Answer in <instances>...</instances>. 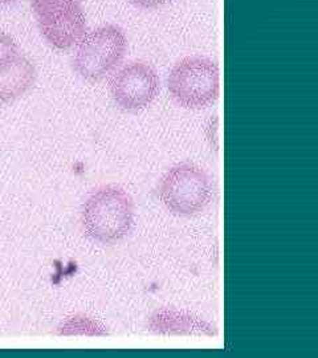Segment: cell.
Instances as JSON below:
<instances>
[{
	"label": "cell",
	"instance_id": "cell-1",
	"mask_svg": "<svg viewBox=\"0 0 318 358\" xmlns=\"http://www.w3.org/2000/svg\"><path fill=\"white\" fill-rule=\"evenodd\" d=\"M81 226L90 241L113 245L127 238L134 223L130 194L117 185H103L90 192L81 207Z\"/></svg>",
	"mask_w": 318,
	"mask_h": 358
},
{
	"label": "cell",
	"instance_id": "cell-2",
	"mask_svg": "<svg viewBox=\"0 0 318 358\" xmlns=\"http://www.w3.org/2000/svg\"><path fill=\"white\" fill-rule=\"evenodd\" d=\"M158 198L168 213L189 217L203 213L214 198V186L202 167L182 162L170 167L158 182Z\"/></svg>",
	"mask_w": 318,
	"mask_h": 358
},
{
	"label": "cell",
	"instance_id": "cell-3",
	"mask_svg": "<svg viewBox=\"0 0 318 358\" xmlns=\"http://www.w3.org/2000/svg\"><path fill=\"white\" fill-rule=\"evenodd\" d=\"M167 88L180 108L191 110L208 108L220 94L219 65L204 56H187L171 68Z\"/></svg>",
	"mask_w": 318,
	"mask_h": 358
},
{
	"label": "cell",
	"instance_id": "cell-4",
	"mask_svg": "<svg viewBox=\"0 0 318 358\" xmlns=\"http://www.w3.org/2000/svg\"><path fill=\"white\" fill-rule=\"evenodd\" d=\"M127 51L125 32L115 24L102 26L85 34L77 43L73 66L81 78L97 83L115 72Z\"/></svg>",
	"mask_w": 318,
	"mask_h": 358
},
{
	"label": "cell",
	"instance_id": "cell-5",
	"mask_svg": "<svg viewBox=\"0 0 318 358\" xmlns=\"http://www.w3.org/2000/svg\"><path fill=\"white\" fill-rule=\"evenodd\" d=\"M31 7L40 34L53 48L69 50L87 34L81 0H32Z\"/></svg>",
	"mask_w": 318,
	"mask_h": 358
},
{
	"label": "cell",
	"instance_id": "cell-6",
	"mask_svg": "<svg viewBox=\"0 0 318 358\" xmlns=\"http://www.w3.org/2000/svg\"><path fill=\"white\" fill-rule=\"evenodd\" d=\"M109 90L121 110L137 113L155 101L161 90V80L149 63L131 62L112 77Z\"/></svg>",
	"mask_w": 318,
	"mask_h": 358
},
{
	"label": "cell",
	"instance_id": "cell-7",
	"mask_svg": "<svg viewBox=\"0 0 318 358\" xmlns=\"http://www.w3.org/2000/svg\"><path fill=\"white\" fill-rule=\"evenodd\" d=\"M149 332L164 336H217V327L187 310L162 308L147 322Z\"/></svg>",
	"mask_w": 318,
	"mask_h": 358
},
{
	"label": "cell",
	"instance_id": "cell-8",
	"mask_svg": "<svg viewBox=\"0 0 318 358\" xmlns=\"http://www.w3.org/2000/svg\"><path fill=\"white\" fill-rule=\"evenodd\" d=\"M36 80V69L22 53L13 62L0 66V105L11 103L23 97Z\"/></svg>",
	"mask_w": 318,
	"mask_h": 358
},
{
	"label": "cell",
	"instance_id": "cell-9",
	"mask_svg": "<svg viewBox=\"0 0 318 358\" xmlns=\"http://www.w3.org/2000/svg\"><path fill=\"white\" fill-rule=\"evenodd\" d=\"M59 336H88L102 337L108 336L109 331L101 321L85 315H75L64 320L57 328Z\"/></svg>",
	"mask_w": 318,
	"mask_h": 358
},
{
	"label": "cell",
	"instance_id": "cell-10",
	"mask_svg": "<svg viewBox=\"0 0 318 358\" xmlns=\"http://www.w3.org/2000/svg\"><path fill=\"white\" fill-rule=\"evenodd\" d=\"M19 55L20 52L16 41L10 35L0 32V66L13 62Z\"/></svg>",
	"mask_w": 318,
	"mask_h": 358
},
{
	"label": "cell",
	"instance_id": "cell-11",
	"mask_svg": "<svg viewBox=\"0 0 318 358\" xmlns=\"http://www.w3.org/2000/svg\"><path fill=\"white\" fill-rule=\"evenodd\" d=\"M133 6L143 10H155L164 7L170 0H129Z\"/></svg>",
	"mask_w": 318,
	"mask_h": 358
},
{
	"label": "cell",
	"instance_id": "cell-12",
	"mask_svg": "<svg viewBox=\"0 0 318 358\" xmlns=\"http://www.w3.org/2000/svg\"><path fill=\"white\" fill-rule=\"evenodd\" d=\"M19 0H0V6H7V4H13Z\"/></svg>",
	"mask_w": 318,
	"mask_h": 358
}]
</instances>
